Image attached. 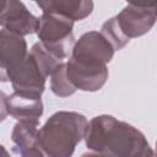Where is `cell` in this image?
<instances>
[{"instance_id":"cell-11","label":"cell","mask_w":157,"mask_h":157,"mask_svg":"<svg viewBox=\"0 0 157 157\" xmlns=\"http://www.w3.org/2000/svg\"><path fill=\"white\" fill-rule=\"evenodd\" d=\"M9 114L17 121H31L39 124L43 114V102L40 96L23 94L15 92L6 98Z\"/></svg>"},{"instance_id":"cell-5","label":"cell","mask_w":157,"mask_h":157,"mask_svg":"<svg viewBox=\"0 0 157 157\" xmlns=\"http://www.w3.org/2000/svg\"><path fill=\"white\" fill-rule=\"evenodd\" d=\"M74 21L63 15L43 12L38 17L37 36L40 44L58 60L64 61L75 44Z\"/></svg>"},{"instance_id":"cell-13","label":"cell","mask_w":157,"mask_h":157,"mask_svg":"<svg viewBox=\"0 0 157 157\" xmlns=\"http://www.w3.org/2000/svg\"><path fill=\"white\" fill-rule=\"evenodd\" d=\"M50 77V90L52 92L58 97H69L76 92L75 86L70 82L67 75H66V65L64 61L59 63L52 74Z\"/></svg>"},{"instance_id":"cell-12","label":"cell","mask_w":157,"mask_h":157,"mask_svg":"<svg viewBox=\"0 0 157 157\" xmlns=\"http://www.w3.org/2000/svg\"><path fill=\"white\" fill-rule=\"evenodd\" d=\"M43 12L63 15L75 21L88 17L93 11V0H36Z\"/></svg>"},{"instance_id":"cell-4","label":"cell","mask_w":157,"mask_h":157,"mask_svg":"<svg viewBox=\"0 0 157 157\" xmlns=\"http://www.w3.org/2000/svg\"><path fill=\"white\" fill-rule=\"evenodd\" d=\"M61 63L37 42L32 45L26 59L11 76V85L15 92L32 96H42L45 90V81Z\"/></svg>"},{"instance_id":"cell-6","label":"cell","mask_w":157,"mask_h":157,"mask_svg":"<svg viewBox=\"0 0 157 157\" xmlns=\"http://www.w3.org/2000/svg\"><path fill=\"white\" fill-rule=\"evenodd\" d=\"M114 52L113 45L101 32L90 31L75 42L70 58L88 65H107L113 59Z\"/></svg>"},{"instance_id":"cell-10","label":"cell","mask_w":157,"mask_h":157,"mask_svg":"<svg viewBox=\"0 0 157 157\" xmlns=\"http://www.w3.org/2000/svg\"><path fill=\"white\" fill-rule=\"evenodd\" d=\"M39 124L31 121H17L11 132L13 144L12 152L22 157L44 156L39 145Z\"/></svg>"},{"instance_id":"cell-17","label":"cell","mask_w":157,"mask_h":157,"mask_svg":"<svg viewBox=\"0 0 157 157\" xmlns=\"http://www.w3.org/2000/svg\"><path fill=\"white\" fill-rule=\"evenodd\" d=\"M34 1H36V0H34Z\"/></svg>"},{"instance_id":"cell-14","label":"cell","mask_w":157,"mask_h":157,"mask_svg":"<svg viewBox=\"0 0 157 157\" xmlns=\"http://www.w3.org/2000/svg\"><path fill=\"white\" fill-rule=\"evenodd\" d=\"M6 98H7V94L5 92L0 91V123H2L6 119V117L9 115Z\"/></svg>"},{"instance_id":"cell-16","label":"cell","mask_w":157,"mask_h":157,"mask_svg":"<svg viewBox=\"0 0 157 157\" xmlns=\"http://www.w3.org/2000/svg\"><path fill=\"white\" fill-rule=\"evenodd\" d=\"M0 156H9V152L5 150L2 145H0Z\"/></svg>"},{"instance_id":"cell-9","label":"cell","mask_w":157,"mask_h":157,"mask_svg":"<svg viewBox=\"0 0 157 157\" xmlns=\"http://www.w3.org/2000/svg\"><path fill=\"white\" fill-rule=\"evenodd\" d=\"M0 26L27 36L37 31L38 17L29 12L21 0H0Z\"/></svg>"},{"instance_id":"cell-15","label":"cell","mask_w":157,"mask_h":157,"mask_svg":"<svg viewBox=\"0 0 157 157\" xmlns=\"http://www.w3.org/2000/svg\"><path fill=\"white\" fill-rule=\"evenodd\" d=\"M129 5L141 7H156V0H126Z\"/></svg>"},{"instance_id":"cell-1","label":"cell","mask_w":157,"mask_h":157,"mask_svg":"<svg viewBox=\"0 0 157 157\" xmlns=\"http://www.w3.org/2000/svg\"><path fill=\"white\" fill-rule=\"evenodd\" d=\"M86 147L96 155L113 157H146L155 152L145 135L131 124L103 114L87 121Z\"/></svg>"},{"instance_id":"cell-2","label":"cell","mask_w":157,"mask_h":157,"mask_svg":"<svg viewBox=\"0 0 157 157\" xmlns=\"http://www.w3.org/2000/svg\"><path fill=\"white\" fill-rule=\"evenodd\" d=\"M87 119L77 112L54 113L39 129V145L44 156L70 157L83 139Z\"/></svg>"},{"instance_id":"cell-8","label":"cell","mask_w":157,"mask_h":157,"mask_svg":"<svg viewBox=\"0 0 157 157\" xmlns=\"http://www.w3.org/2000/svg\"><path fill=\"white\" fill-rule=\"evenodd\" d=\"M65 65L66 75L76 90L86 92L99 91L109 76L107 65H88L72 58H70Z\"/></svg>"},{"instance_id":"cell-7","label":"cell","mask_w":157,"mask_h":157,"mask_svg":"<svg viewBox=\"0 0 157 157\" xmlns=\"http://www.w3.org/2000/svg\"><path fill=\"white\" fill-rule=\"evenodd\" d=\"M27 54V42L23 36L5 28L0 29V82L11 80Z\"/></svg>"},{"instance_id":"cell-3","label":"cell","mask_w":157,"mask_h":157,"mask_svg":"<svg viewBox=\"0 0 157 157\" xmlns=\"http://www.w3.org/2000/svg\"><path fill=\"white\" fill-rule=\"evenodd\" d=\"M156 18V7L128 5L117 16L102 25L101 33L113 45L114 50H120L131 38L146 34L155 26Z\"/></svg>"}]
</instances>
